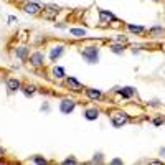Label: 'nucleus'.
<instances>
[{
	"instance_id": "obj_6",
	"label": "nucleus",
	"mask_w": 165,
	"mask_h": 165,
	"mask_svg": "<svg viewBox=\"0 0 165 165\" xmlns=\"http://www.w3.org/2000/svg\"><path fill=\"white\" fill-rule=\"evenodd\" d=\"M63 50H64L63 45H56V46H53V48H51V51H50V58L55 61L56 58H59V56H61Z\"/></svg>"
},
{
	"instance_id": "obj_24",
	"label": "nucleus",
	"mask_w": 165,
	"mask_h": 165,
	"mask_svg": "<svg viewBox=\"0 0 165 165\" xmlns=\"http://www.w3.org/2000/svg\"><path fill=\"white\" fill-rule=\"evenodd\" d=\"M63 163H64V165H68V163H76V159H66Z\"/></svg>"
},
{
	"instance_id": "obj_5",
	"label": "nucleus",
	"mask_w": 165,
	"mask_h": 165,
	"mask_svg": "<svg viewBox=\"0 0 165 165\" xmlns=\"http://www.w3.org/2000/svg\"><path fill=\"white\" fill-rule=\"evenodd\" d=\"M43 61H45V55L40 53V51H35V53L30 56V63L33 64V66H41Z\"/></svg>"
},
{
	"instance_id": "obj_9",
	"label": "nucleus",
	"mask_w": 165,
	"mask_h": 165,
	"mask_svg": "<svg viewBox=\"0 0 165 165\" xmlns=\"http://www.w3.org/2000/svg\"><path fill=\"white\" fill-rule=\"evenodd\" d=\"M84 116H86L88 120H96L99 116V111L98 109H88L86 112H84Z\"/></svg>"
},
{
	"instance_id": "obj_17",
	"label": "nucleus",
	"mask_w": 165,
	"mask_h": 165,
	"mask_svg": "<svg viewBox=\"0 0 165 165\" xmlns=\"http://www.w3.org/2000/svg\"><path fill=\"white\" fill-rule=\"evenodd\" d=\"M127 28L131 31H134V33H142V31L145 30L144 27H139V25H127Z\"/></svg>"
},
{
	"instance_id": "obj_4",
	"label": "nucleus",
	"mask_w": 165,
	"mask_h": 165,
	"mask_svg": "<svg viewBox=\"0 0 165 165\" xmlns=\"http://www.w3.org/2000/svg\"><path fill=\"white\" fill-rule=\"evenodd\" d=\"M23 10H25L27 13H30V15H35V13H38V12L41 10V7H40L37 2H28V3L23 5Z\"/></svg>"
},
{
	"instance_id": "obj_21",
	"label": "nucleus",
	"mask_w": 165,
	"mask_h": 165,
	"mask_svg": "<svg viewBox=\"0 0 165 165\" xmlns=\"http://www.w3.org/2000/svg\"><path fill=\"white\" fill-rule=\"evenodd\" d=\"M33 162H37V163H46V160L41 159V157H33Z\"/></svg>"
},
{
	"instance_id": "obj_18",
	"label": "nucleus",
	"mask_w": 165,
	"mask_h": 165,
	"mask_svg": "<svg viewBox=\"0 0 165 165\" xmlns=\"http://www.w3.org/2000/svg\"><path fill=\"white\" fill-rule=\"evenodd\" d=\"M45 9L48 12H51V13H58V12H59V7L58 5H45Z\"/></svg>"
},
{
	"instance_id": "obj_26",
	"label": "nucleus",
	"mask_w": 165,
	"mask_h": 165,
	"mask_svg": "<svg viewBox=\"0 0 165 165\" xmlns=\"http://www.w3.org/2000/svg\"><path fill=\"white\" fill-rule=\"evenodd\" d=\"M2 155H3V149L0 147V157H2Z\"/></svg>"
},
{
	"instance_id": "obj_20",
	"label": "nucleus",
	"mask_w": 165,
	"mask_h": 165,
	"mask_svg": "<svg viewBox=\"0 0 165 165\" xmlns=\"http://www.w3.org/2000/svg\"><path fill=\"white\" fill-rule=\"evenodd\" d=\"M111 50L114 51V53H117V55H119V53H122V46H119V45H112V46H111Z\"/></svg>"
},
{
	"instance_id": "obj_15",
	"label": "nucleus",
	"mask_w": 165,
	"mask_h": 165,
	"mask_svg": "<svg viewBox=\"0 0 165 165\" xmlns=\"http://www.w3.org/2000/svg\"><path fill=\"white\" fill-rule=\"evenodd\" d=\"M71 35H74V37H84L86 35V31L83 30V28H71Z\"/></svg>"
},
{
	"instance_id": "obj_2",
	"label": "nucleus",
	"mask_w": 165,
	"mask_h": 165,
	"mask_svg": "<svg viewBox=\"0 0 165 165\" xmlns=\"http://www.w3.org/2000/svg\"><path fill=\"white\" fill-rule=\"evenodd\" d=\"M111 120H112V126L114 127H120V126H124L129 119L124 112H114V114L111 116Z\"/></svg>"
},
{
	"instance_id": "obj_3",
	"label": "nucleus",
	"mask_w": 165,
	"mask_h": 165,
	"mask_svg": "<svg viewBox=\"0 0 165 165\" xmlns=\"http://www.w3.org/2000/svg\"><path fill=\"white\" fill-rule=\"evenodd\" d=\"M74 106H76V102L71 101V99H63V101L59 102V109H61L63 114H70V112H73Z\"/></svg>"
},
{
	"instance_id": "obj_13",
	"label": "nucleus",
	"mask_w": 165,
	"mask_h": 165,
	"mask_svg": "<svg viewBox=\"0 0 165 165\" xmlns=\"http://www.w3.org/2000/svg\"><path fill=\"white\" fill-rule=\"evenodd\" d=\"M150 35L152 37H162V35H165V30L162 27H154L150 28Z\"/></svg>"
},
{
	"instance_id": "obj_7",
	"label": "nucleus",
	"mask_w": 165,
	"mask_h": 165,
	"mask_svg": "<svg viewBox=\"0 0 165 165\" xmlns=\"http://www.w3.org/2000/svg\"><path fill=\"white\" fill-rule=\"evenodd\" d=\"M66 83H68V86H70L73 91H81V89H83V84L79 83V81H76L74 78H68Z\"/></svg>"
},
{
	"instance_id": "obj_23",
	"label": "nucleus",
	"mask_w": 165,
	"mask_h": 165,
	"mask_svg": "<svg viewBox=\"0 0 165 165\" xmlns=\"http://www.w3.org/2000/svg\"><path fill=\"white\" fill-rule=\"evenodd\" d=\"M154 124H155V126H160V124H163V117H157V119H154Z\"/></svg>"
},
{
	"instance_id": "obj_25",
	"label": "nucleus",
	"mask_w": 165,
	"mask_h": 165,
	"mask_svg": "<svg viewBox=\"0 0 165 165\" xmlns=\"http://www.w3.org/2000/svg\"><path fill=\"white\" fill-rule=\"evenodd\" d=\"M112 163H116V165H119V163H122V160H119V159H114V160H112Z\"/></svg>"
},
{
	"instance_id": "obj_16",
	"label": "nucleus",
	"mask_w": 165,
	"mask_h": 165,
	"mask_svg": "<svg viewBox=\"0 0 165 165\" xmlns=\"http://www.w3.org/2000/svg\"><path fill=\"white\" fill-rule=\"evenodd\" d=\"M53 74L56 76V78H63V76H64V70H63L61 66H55L53 68Z\"/></svg>"
},
{
	"instance_id": "obj_11",
	"label": "nucleus",
	"mask_w": 165,
	"mask_h": 165,
	"mask_svg": "<svg viewBox=\"0 0 165 165\" xmlns=\"http://www.w3.org/2000/svg\"><path fill=\"white\" fill-rule=\"evenodd\" d=\"M119 94L122 98H132L134 96V89L132 88H122V89H119Z\"/></svg>"
},
{
	"instance_id": "obj_14",
	"label": "nucleus",
	"mask_w": 165,
	"mask_h": 165,
	"mask_svg": "<svg viewBox=\"0 0 165 165\" xmlns=\"http://www.w3.org/2000/svg\"><path fill=\"white\" fill-rule=\"evenodd\" d=\"M27 53H28V51H27L25 46H20V48H17V50H15V55H17L18 58H25Z\"/></svg>"
},
{
	"instance_id": "obj_22",
	"label": "nucleus",
	"mask_w": 165,
	"mask_h": 165,
	"mask_svg": "<svg viewBox=\"0 0 165 165\" xmlns=\"http://www.w3.org/2000/svg\"><path fill=\"white\" fill-rule=\"evenodd\" d=\"M98 157H94V159H92V162H98V163H101L102 162V157H101V154H96Z\"/></svg>"
},
{
	"instance_id": "obj_1",
	"label": "nucleus",
	"mask_w": 165,
	"mask_h": 165,
	"mask_svg": "<svg viewBox=\"0 0 165 165\" xmlns=\"http://www.w3.org/2000/svg\"><path fill=\"white\" fill-rule=\"evenodd\" d=\"M81 56L86 59L89 64H96L99 59V50L96 46H89V48H84L81 51Z\"/></svg>"
},
{
	"instance_id": "obj_8",
	"label": "nucleus",
	"mask_w": 165,
	"mask_h": 165,
	"mask_svg": "<svg viewBox=\"0 0 165 165\" xmlns=\"http://www.w3.org/2000/svg\"><path fill=\"white\" fill-rule=\"evenodd\" d=\"M7 86H9L10 91H18L20 89V81H18V79H15V78H12V79L7 81Z\"/></svg>"
},
{
	"instance_id": "obj_12",
	"label": "nucleus",
	"mask_w": 165,
	"mask_h": 165,
	"mask_svg": "<svg viewBox=\"0 0 165 165\" xmlns=\"http://www.w3.org/2000/svg\"><path fill=\"white\" fill-rule=\"evenodd\" d=\"M86 94H88V98H91V99H99L101 98V91L99 89H86Z\"/></svg>"
},
{
	"instance_id": "obj_27",
	"label": "nucleus",
	"mask_w": 165,
	"mask_h": 165,
	"mask_svg": "<svg viewBox=\"0 0 165 165\" xmlns=\"http://www.w3.org/2000/svg\"><path fill=\"white\" fill-rule=\"evenodd\" d=\"M160 154H162V155H165V149H162V150H160Z\"/></svg>"
},
{
	"instance_id": "obj_10",
	"label": "nucleus",
	"mask_w": 165,
	"mask_h": 165,
	"mask_svg": "<svg viewBox=\"0 0 165 165\" xmlns=\"http://www.w3.org/2000/svg\"><path fill=\"white\" fill-rule=\"evenodd\" d=\"M99 18H101V22L104 23V22H107V20H114V15L111 13H107L106 10H99Z\"/></svg>"
},
{
	"instance_id": "obj_19",
	"label": "nucleus",
	"mask_w": 165,
	"mask_h": 165,
	"mask_svg": "<svg viewBox=\"0 0 165 165\" xmlns=\"http://www.w3.org/2000/svg\"><path fill=\"white\" fill-rule=\"evenodd\" d=\"M23 92H25L27 96H31L35 92V86H25L23 88Z\"/></svg>"
}]
</instances>
